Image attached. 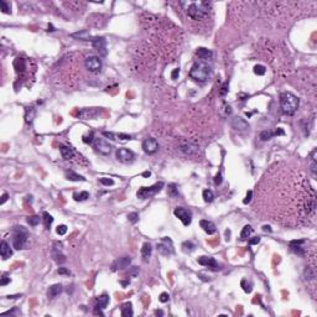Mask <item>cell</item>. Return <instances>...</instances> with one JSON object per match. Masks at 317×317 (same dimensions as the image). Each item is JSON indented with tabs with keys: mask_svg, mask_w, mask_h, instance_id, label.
<instances>
[{
	"mask_svg": "<svg viewBox=\"0 0 317 317\" xmlns=\"http://www.w3.org/2000/svg\"><path fill=\"white\" fill-rule=\"evenodd\" d=\"M93 146H94V149H96L98 152H101V154H103V155L110 154V151H111V149H113V146H111L106 139H102V138H94V140H93Z\"/></svg>",
	"mask_w": 317,
	"mask_h": 317,
	"instance_id": "obj_11",
	"label": "cell"
},
{
	"mask_svg": "<svg viewBox=\"0 0 317 317\" xmlns=\"http://www.w3.org/2000/svg\"><path fill=\"white\" fill-rule=\"evenodd\" d=\"M164 187V182H157L150 187H141L138 191L136 196L140 200H146V198H151L152 196H155L156 193H159Z\"/></svg>",
	"mask_w": 317,
	"mask_h": 317,
	"instance_id": "obj_5",
	"label": "cell"
},
{
	"mask_svg": "<svg viewBox=\"0 0 317 317\" xmlns=\"http://www.w3.org/2000/svg\"><path fill=\"white\" fill-rule=\"evenodd\" d=\"M103 135L108 138V139H110V140H115V135L113 134V133H109V131H103Z\"/></svg>",
	"mask_w": 317,
	"mask_h": 317,
	"instance_id": "obj_52",
	"label": "cell"
},
{
	"mask_svg": "<svg viewBox=\"0 0 317 317\" xmlns=\"http://www.w3.org/2000/svg\"><path fill=\"white\" fill-rule=\"evenodd\" d=\"M263 230L270 233V232H271V227H270V225H263Z\"/></svg>",
	"mask_w": 317,
	"mask_h": 317,
	"instance_id": "obj_59",
	"label": "cell"
},
{
	"mask_svg": "<svg viewBox=\"0 0 317 317\" xmlns=\"http://www.w3.org/2000/svg\"><path fill=\"white\" fill-rule=\"evenodd\" d=\"M152 254V245L150 243H144V245L141 248V256H142V260L144 261H147L149 258L151 256Z\"/></svg>",
	"mask_w": 317,
	"mask_h": 317,
	"instance_id": "obj_23",
	"label": "cell"
},
{
	"mask_svg": "<svg viewBox=\"0 0 317 317\" xmlns=\"http://www.w3.org/2000/svg\"><path fill=\"white\" fill-rule=\"evenodd\" d=\"M142 149L146 154L152 155L159 150V142L154 138H147V139L142 141Z\"/></svg>",
	"mask_w": 317,
	"mask_h": 317,
	"instance_id": "obj_14",
	"label": "cell"
},
{
	"mask_svg": "<svg viewBox=\"0 0 317 317\" xmlns=\"http://www.w3.org/2000/svg\"><path fill=\"white\" fill-rule=\"evenodd\" d=\"M91 42H92V46H93L96 50H98L103 56H106V41L104 37H93V38L91 40Z\"/></svg>",
	"mask_w": 317,
	"mask_h": 317,
	"instance_id": "obj_16",
	"label": "cell"
},
{
	"mask_svg": "<svg viewBox=\"0 0 317 317\" xmlns=\"http://www.w3.org/2000/svg\"><path fill=\"white\" fill-rule=\"evenodd\" d=\"M138 274H139V268L138 266H133V268H130V270L128 273V276L129 278H136Z\"/></svg>",
	"mask_w": 317,
	"mask_h": 317,
	"instance_id": "obj_40",
	"label": "cell"
},
{
	"mask_svg": "<svg viewBox=\"0 0 317 317\" xmlns=\"http://www.w3.org/2000/svg\"><path fill=\"white\" fill-rule=\"evenodd\" d=\"M58 274L60 275H70V271L66 268H60L58 269Z\"/></svg>",
	"mask_w": 317,
	"mask_h": 317,
	"instance_id": "obj_53",
	"label": "cell"
},
{
	"mask_svg": "<svg viewBox=\"0 0 317 317\" xmlns=\"http://www.w3.org/2000/svg\"><path fill=\"white\" fill-rule=\"evenodd\" d=\"M279 102L282 111L287 115L295 114V111L299 109L300 106V99L291 92H282L279 97Z\"/></svg>",
	"mask_w": 317,
	"mask_h": 317,
	"instance_id": "obj_2",
	"label": "cell"
},
{
	"mask_svg": "<svg viewBox=\"0 0 317 317\" xmlns=\"http://www.w3.org/2000/svg\"><path fill=\"white\" fill-rule=\"evenodd\" d=\"M169 299H170V296H169V294H167V292H162V294L159 296V300H160L161 302H167V301H169Z\"/></svg>",
	"mask_w": 317,
	"mask_h": 317,
	"instance_id": "obj_48",
	"label": "cell"
},
{
	"mask_svg": "<svg viewBox=\"0 0 317 317\" xmlns=\"http://www.w3.org/2000/svg\"><path fill=\"white\" fill-rule=\"evenodd\" d=\"M27 238H29V233H27V229L24 228V227H15L14 228V234H12V245L15 249L20 250L25 247L26 242H27Z\"/></svg>",
	"mask_w": 317,
	"mask_h": 317,
	"instance_id": "obj_4",
	"label": "cell"
},
{
	"mask_svg": "<svg viewBox=\"0 0 317 317\" xmlns=\"http://www.w3.org/2000/svg\"><path fill=\"white\" fill-rule=\"evenodd\" d=\"M225 235H227V240H229V235H230V232H229V230H227V232H225Z\"/></svg>",
	"mask_w": 317,
	"mask_h": 317,
	"instance_id": "obj_63",
	"label": "cell"
},
{
	"mask_svg": "<svg viewBox=\"0 0 317 317\" xmlns=\"http://www.w3.org/2000/svg\"><path fill=\"white\" fill-rule=\"evenodd\" d=\"M310 171H311V174H312L314 176H316V172H317L316 160H312V159H311V164H310Z\"/></svg>",
	"mask_w": 317,
	"mask_h": 317,
	"instance_id": "obj_45",
	"label": "cell"
},
{
	"mask_svg": "<svg viewBox=\"0 0 317 317\" xmlns=\"http://www.w3.org/2000/svg\"><path fill=\"white\" fill-rule=\"evenodd\" d=\"M99 114H101L99 108H84L77 113V116L83 120H89V119H96Z\"/></svg>",
	"mask_w": 317,
	"mask_h": 317,
	"instance_id": "obj_12",
	"label": "cell"
},
{
	"mask_svg": "<svg viewBox=\"0 0 317 317\" xmlns=\"http://www.w3.org/2000/svg\"><path fill=\"white\" fill-rule=\"evenodd\" d=\"M251 233H253V228H251V225H245V227L243 228L242 233H240V240H247L248 238H250Z\"/></svg>",
	"mask_w": 317,
	"mask_h": 317,
	"instance_id": "obj_27",
	"label": "cell"
},
{
	"mask_svg": "<svg viewBox=\"0 0 317 317\" xmlns=\"http://www.w3.org/2000/svg\"><path fill=\"white\" fill-rule=\"evenodd\" d=\"M224 110H225V115H229L232 114V106H228V104H224Z\"/></svg>",
	"mask_w": 317,
	"mask_h": 317,
	"instance_id": "obj_56",
	"label": "cell"
},
{
	"mask_svg": "<svg viewBox=\"0 0 317 317\" xmlns=\"http://www.w3.org/2000/svg\"><path fill=\"white\" fill-rule=\"evenodd\" d=\"M174 214L183 223V225H190L192 222V212L183 207H177L174 211Z\"/></svg>",
	"mask_w": 317,
	"mask_h": 317,
	"instance_id": "obj_10",
	"label": "cell"
},
{
	"mask_svg": "<svg viewBox=\"0 0 317 317\" xmlns=\"http://www.w3.org/2000/svg\"><path fill=\"white\" fill-rule=\"evenodd\" d=\"M198 264L208 268L212 271H219L220 270V265L212 256H201V258H198Z\"/></svg>",
	"mask_w": 317,
	"mask_h": 317,
	"instance_id": "obj_13",
	"label": "cell"
},
{
	"mask_svg": "<svg viewBox=\"0 0 317 317\" xmlns=\"http://www.w3.org/2000/svg\"><path fill=\"white\" fill-rule=\"evenodd\" d=\"M62 290H63V287H62V285H61V284H55V285L50 286L48 292H47L48 299H55V297H57V296L62 292Z\"/></svg>",
	"mask_w": 317,
	"mask_h": 317,
	"instance_id": "obj_21",
	"label": "cell"
},
{
	"mask_svg": "<svg viewBox=\"0 0 317 317\" xmlns=\"http://www.w3.org/2000/svg\"><path fill=\"white\" fill-rule=\"evenodd\" d=\"M259 242H260V238H259V237H255V238H253V239L249 240V244H250V245H254V244H258Z\"/></svg>",
	"mask_w": 317,
	"mask_h": 317,
	"instance_id": "obj_55",
	"label": "cell"
},
{
	"mask_svg": "<svg viewBox=\"0 0 317 317\" xmlns=\"http://www.w3.org/2000/svg\"><path fill=\"white\" fill-rule=\"evenodd\" d=\"M108 304H109V296H108L106 294H103V295H101V296L98 297V302H97L96 306H98V307H101L102 310H104L106 306H108Z\"/></svg>",
	"mask_w": 317,
	"mask_h": 317,
	"instance_id": "obj_26",
	"label": "cell"
},
{
	"mask_svg": "<svg viewBox=\"0 0 317 317\" xmlns=\"http://www.w3.org/2000/svg\"><path fill=\"white\" fill-rule=\"evenodd\" d=\"M200 225H201V228H202L207 234H214L215 230H217L215 224H214L213 222H211V220H207V219H202V220L200 222Z\"/></svg>",
	"mask_w": 317,
	"mask_h": 317,
	"instance_id": "obj_20",
	"label": "cell"
},
{
	"mask_svg": "<svg viewBox=\"0 0 317 317\" xmlns=\"http://www.w3.org/2000/svg\"><path fill=\"white\" fill-rule=\"evenodd\" d=\"M274 135H275V133H273V131H270V130H264V131L260 133V140H263V141L270 140Z\"/></svg>",
	"mask_w": 317,
	"mask_h": 317,
	"instance_id": "obj_32",
	"label": "cell"
},
{
	"mask_svg": "<svg viewBox=\"0 0 317 317\" xmlns=\"http://www.w3.org/2000/svg\"><path fill=\"white\" fill-rule=\"evenodd\" d=\"M99 182H101L102 185H104V186H113V185H114V181H113L111 178H106V177L99 178Z\"/></svg>",
	"mask_w": 317,
	"mask_h": 317,
	"instance_id": "obj_43",
	"label": "cell"
},
{
	"mask_svg": "<svg viewBox=\"0 0 317 317\" xmlns=\"http://www.w3.org/2000/svg\"><path fill=\"white\" fill-rule=\"evenodd\" d=\"M7 198H9V196H7V193H4L2 196H1V200H0V205H4L6 201H7Z\"/></svg>",
	"mask_w": 317,
	"mask_h": 317,
	"instance_id": "obj_57",
	"label": "cell"
},
{
	"mask_svg": "<svg viewBox=\"0 0 317 317\" xmlns=\"http://www.w3.org/2000/svg\"><path fill=\"white\" fill-rule=\"evenodd\" d=\"M115 156L118 159V161L123 162V164H131L135 159V155L131 150L126 149V147H120L116 150L115 152Z\"/></svg>",
	"mask_w": 317,
	"mask_h": 317,
	"instance_id": "obj_9",
	"label": "cell"
},
{
	"mask_svg": "<svg viewBox=\"0 0 317 317\" xmlns=\"http://www.w3.org/2000/svg\"><path fill=\"white\" fill-rule=\"evenodd\" d=\"M118 138H119V139H121V140H130V139H131V136H130V135H128V134H119V135H118Z\"/></svg>",
	"mask_w": 317,
	"mask_h": 317,
	"instance_id": "obj_54",
	"label": "cell"
},
{
	"mask_svg": "<svg viewBox=\"0 0 317 317\" xmlns=\"http://www.w3.org/2000/svg\"><path fill=\"white\" fill-rule=\"evenodd\" d=\"M167 192H169V196H170V197H172V198L178 197V188H177V186L175 185V183H170V185H169V190H167Z\"/></svg>",
	"mask_w": 317,
	"mask_h": 317,
	"instance_id": "obj_30",
	"label": "cell"
},
{
	"mask_svg": "<svg viewBox=\"0 0 317 317\" xmlns=\"http://www.w3.org/2000/svg\"><path fill=\"white\" fill-rule=\"evenodd\" d=\"M66 178L70 180V181H84L86 180L83 176H81V175H78L73 171H67L66 172Z\"/></svg>",
	"mask_w": 317,
	"mask_h": 317,
	"instance_id": "obj_29",
	"label": "cell"
},
{
	"mask_svg": "<svg viewBox=\"0 0 317 317\" xmlns=\"http://www.w3.org/2000/svg\"><path fill=\"white\" fill-rule=\"evenodd\" d=\"M128 218H129V220H130L131 223H136V222L139 220V214H138L136 212H133V213H129V214H128Z\"/></svg>",
	"mask_w": 317,
	"mask_h": 317,
	"instance_id": "obj_44",
	"label": "cell"
},
{
	"mask_svg": "<svg viewBox=\"0 0 317 317\" xmlns=\"http://www.w3.org/2000/svg\"><path fill=\"white\" fill-rule=\"evenodd\" d=\"M304 274H305V279H306V280H314V279H315V271H314L312 268H310V266H306Z\"/></svg>",
	"mask_w": 317,
	"mask_h": 317,
	"instance_id": "obj_36",
	"label": "cell"
},
{
	"mask_svg": "<svg viewBox=\"0 0 317 317\" xmlns=\"http://www.w3.org/2000/svg\"><path fill=\"white\" fill-rule=\"evenodd\" d=\"M178 74H180V70H178V68H176V70H174V72H172V74H171L172 79H177Z\"/></svg>",
	"mask_w": 317,
	"mask_h": 317,
	"instance_id": "obj_58",
	"label": "cell"
},
{
	"mask_svg": "<svg viewBox=\"0 0 317 317\" xmlns=\"http://www.w3.org/2000/svg\"><path fill=\"white\" fill-rule=\"evenodd\" d=\"M34 116H35V109L34 108H27L26 109V115H25L26 123H32Z\"/></svg>",
	"mask_w": 317,
	"mask_h": 317,
	"instance_id": "obj_35",
	"label": "cell"
},
{
	"mask_svg": "<svg viewBox=\"0 0 317 317\" xmlns=\"http://www.w3.org/2000/svg\"><path fill=\"white\" fill-rule=\"evenodd\" d=\"M251 196H253V192H251V191H248L245 198L243 200V203H244V205H247V203H249V202L251 201Z\"/></svg>",
	"mask_w": 317,
	"mask_h": 317,
	"instance_id": "obj_49",
	"label": "cell"
},
{
	"mask_svg": "<svg viewBox=\"0 0 317 317\" xmlns=\"http://www.w3.org/2000/svg\"><path fill=\"white\" fill-rule=\"evenodd\" d=\"M196 55H197V57H198L201 61H203V62L210 61V60H212V57H213V52H212L211 50H208V48H205V47H200V48L196 51Z\"/></svg>",
	"mask_w": 317,
	"mask_h": 317,
	"instance_id": "obj_18",
	"label": "cell"
},
{
	"mask_svg": "<svg viewBox=\"0 0 317 317\" xmlns=\"http://www.w3.org/2000/svg\"><path fill=\"white\" fill-rule=\"evenodd\" d=\"M0 10H1L4 14H10V6L7 5L6 1L0 0Z\"/></svg>",
	"mask_w": 317,
	"mask_h": 317,
	"instance_id": "obj_38",
	"label": "cell"
},
{
	"mask_svg": "<svg viewBox=\"0 0 317 317\" xmlns=\"http://www.w3.org/2000/svg\"><path fill=\"white\" fill-rule=\"evenodd\" d=\"M265 72H266V68L261 65H256L254 67V73L258 74V76H263V74H265Z\"/></svg>",
	"mask_w": 317,
	"mask_h": 317,
	"instance_id": "obj_39",
	"label": "cell"
},
{
	"mask_svg": "<svg viewBox=\"0 0 317 317\" xmlns=\"http://www.w3.org/2000/svg\"><path fill=\"white\" fill-rule=\"evenodd\" d=\"M155 315L156 316H164V311L162 310H155Z\"/></svg>",
	"mask_w": 317,
	"mask_h": 317,
	"instance_id": "obj_60",
	"label": "cell"
},
{
	"mask_svg": "<svg viewBox=\"0 0 317 317\" xmlns=\"http://www.w3.org/2000/svg\"><path fill=\"white\" fill-rule=\"evenodd\" d=\"M71 36L74 37V38H78V40H83V41H89V40H92L89 32H88L87 30H82V31L74 32V34H72Z\"/></svg>",
	"mask_w": 317,
	"mask_h": 317,
	"instance_id": "obj_25",
	"label": "cell"
},
{
	"mask_svg": "<svg viewBox=\"0 0 317 317\" xmlns=\"http://www.w3.org/2000/svg\"><path fill=\"white\" fill-rule=\"evenodd\" d=\"M195 248H196V245L192 242H185V243H182V250L185 253H192L195 250Z\"/></svg>",
	"mask_w": 317,
	"mask_h": 317,
	"instance_id": "obj_33",
	"label": "cell"
},
{
	"mask_svg": "<svg viewBox=\"0 0 317 317\" xmlns=\"http://www.w3.org/2000/svg\"><path fill=\"white\" fill-rule=\"evenodd\" d=\"M222 181H223V180H222V174L219 172V174H217L215 177H214V183H215V185H220Z\"/></svg>",
	"mask_w": 317,
	"mask_h": 317,
	"instance_id": "obj_51",
	"label": "cell"
},
{
	"mask_svg": "<svg viewBox=\"0 0 317 317\" xmlns=\"http://www.w3.org/2000/svg\"><path fill=\"white\" fill-rule=\"evenodd\" d=\"M17 297H21V295H9L7 299H17Z\"/></svg>",
	"mask_w": 317,
	"mask_h": 317,
	"instance_id": "obj_61",
	"label": "cell"
},
{
	"mask_svg": "<svg viewBox=\"0 0 317 317\" xmlns=\"http://www.w3.org/2000/svg\"><path fill=\"white\" fill-rule=\"evenodd\" d=\"M131 263L130 256H121L119 259H116L113 264H111V270L113 271H118V270H124L126 269Z\"/></svg>",
	"mask_w": 317,
	"mask_h": 317,
	"instance_id": "obj_15",
	"label": "cell"
},
{
	"mask_svg": "<svg viewBox=\"0 0 317 317\" xmlns=\"http://www.w3.org/2000/svg\"><path fill=\"white\" fill-rule=\"evenodd\" d=\"M156 249L161 255H165V256H169V255L174 254V251H175L174 243L169 237H164L161 239V242L156 244Z\"/></svg>",
	"mask_w": 317,
	"mask_h": 317,
	"instance_id": "obj_6",
	"label": "cell"
},
{
	"mask_svg": "<svg viewBox=\"0 0 317 317\" xmlns=\"http://www.w3.org/2000/svg\"><path fill=\"white\" fill-rule=\"evenodd\" d=\"M133 315H134V311H133V305H131V302H125V304L121 306V316L131 317Z\"/></svg>",
	"mask_w": 317,
	"mask_h": 317,
	"instance_id": "obj_24",
	"label": "cell"
},
{
	"mask_svg": "<svg viewBox=\"0 0 317 317\" xmlns=\"http://www.w3.org/2000/svg\"><path fill=\"white\" fill-rule=\"evenodd\" d=\"M232 126H233L235 130H238V131H244V130L249 129L248 121H245V120H244L243 118H240V116H235V118L232 119Z\"/></svg>",
	"mask_w": 317,
	"mask_h": 317,
	"instance_id": "obj_17",
	"label": "cell"
},
{
	"mask_svg": "<svg viewBox=\"0 0 317 317\" xmlns=\"http://www.w3.org/2000/svg\"><path fill=\"white\" fill-rule=\"evenodd\" d=\"M10 282V278H7L6 275H4L2 278H1V281H0V285L1 286H5V285H7Z\"/></svg>",
	"mask_w": 317,
	"mask_h": 317,
	"instance_id": "obj_50",
	"label": "cell"
},
{
	"mask_svg": "<svg viewBox=\"0 0 317 317\" xmlns=\"http://www.w3.org/2000/svg\"><path fill=\"white\" fill-rule=\"evenodd\" d=\"M84 65H86V68L92 72V73H99L102 71V60L98 57V56H88L84 61Z\"/></svg>",
	"mask_w": 317,
	"mask_h": 317,
	"instance_id": "obj_8",
	"label": "cell"
},
{
	"mask_svg": "<svg viewBox=\"0 0 317 317\" xmlns=\"http://www.w3.org/2000/svg\"><path fill=\"white\" fill-rule=\"evenodd\" d=\"M242 286H243V289H244V291H245V292H248V294H249V292H251V289H253V287H251V286H253V285H251V282H249V284L247 285V284H245V280H243V281H242Z\"/></svg>",
	"mask_w": 317,
	"mask_h": 317,
	"instance_id": "obj_46",
	"label": "cell"
},
{
	"mask_svg": "<svg viewBox=\"0 0 317 317\" xmlns=\"http://www.w3.org/2000/svg\"><path fill=\"white\" fill-rule=\"evenodd\" d=\"M181 5L186 6V12L192 20H202L208 15L212 4L208 1H182Z\"/></svg>",
	"mask_w": 317,
	"mask_h": 317,
	"instance_id": "obj_1",
	"label": "cell"
},
{
	"mask_svg": "<svg viewBox=\"0 0 317 317\" xmlns=\"http://www.w3.org/2000/svg\"><path fill=\"white\" fill-rule=\"evenodd\" d=\"M60 151H61V155L65 160H71L74 156L73 149L71 146H67V145H60Z\"/></svg>",
	"mask_w": 317,
	"mask_h": 317,
	"instance_id": "obj_22",
	"label": "cell"
},
{
	"mask_svg": "<svg viewBox=\"0 0 317 317\" xmlns=\"http://www.w3.org/2000/svg\"><path fill=\"white\" fill-rule=\"evenodd\" d=\"M178 149L181 152H183L185 155H196L200 151V146L191 140H181L178 142Z\"/></svg>",
	"mask_w": 317,
	"mask_h": 317,
	"instance_id": "obj_7",
	"label": "cell"
},
{
	"mask_svg": "<svg viewBox=\"0 0 317 317\" xmlns=\"http://www.w3.org/2000/svg\"><path fill=\"white\" fill-rule=\"evenodd\" d=\"M55 260H56V263H57V264H62V263H65V261H66V258H65V255H63V254H61V253H56V254H55Z\"/></svg>",
	"mask_w": 317,
	"mask_h": 317,
	"instance_id": "obj_42",
	"label": "cell"
},
{
	"mask_svg": "<svg viewBox=\"0 0 317 317\" xmlns=\"http://www.w3.org/2000/svg\"><path fill=\"white\" fill-rule=\"evenodd\" d=\"M202 196H203L205 202H208V203L214 200V195H213V192H212L211 190H205L203 193H202Z\"/></svg>",
	"mask_w": 317,
	"mask_h": 317,
	"instance_id": "obj_34",
	"label": "cell"
},
{
	"mask_svg": "<svg viewBox=\"0 0 317 317\" xmlns=\"http://www.w3.org/2000/svg\"><path fill=\"white\" fill-rule=\"evenodd\" d=\"M212 73V68L211 66L207 63V62H203V61H198L196 62L191 70H190V77L196 81V82H200V83H203L206 82Z\"/></svg>",
	"mask_w": 317,
	"mask_h": 317,
	"instance_id": "obj_3",
	"label": "cell"
},
{
	"mask_svg": "<svg viewBox=\"0 0 317 317\" xmlns=\"http://www.w3.org/2000/svg\"><path fill=\"white\" fill-rule=\"evenodd\" d=\"M227 92H228V83H224V84L222 86L220 91H219V96H220V97H224V96L227 94Z\"/></svg>",
	"mask_w": 317,
	"mask_h": 317,
	"instance_id": "obj_47",
	"label": "cell"
},
{
	"mask_svg": "<svg viewBox=\"0 0 317 317\" xmlns=\"http://www.w3.org/2000/svg\"><path fill=\"white\" fill-rule=\"evenodd\" d=\"M0 255H1V259H2V260H6V259H9V258L12 255L11 248L9 245V243L5 242V240H2L1 244H0Z\"/></svg>",
	"mask_w": 317,
	"mask_h": 317,
	"instance_id": "obj_19",
	"label": "cell"
},
{
	"mask_svg": "<svg viewBox=\"0 0 317 317\" xmlns=\"http://www.w3.org/2000/svg\"><path fill=\"white\" fill-rule=\"evenodd\" d=\"M40 220H41V218H40L38 215H31V217L27 218V223H29L31 227H36V225L40 223Z\"/></svg>",
	"mask_w": 317,
	"mask_h": 317,
	"instance_id": "obj_37",
	"label": "cell"
},
{
	"mask_svg": "<svg viewBox=\"0 0 317 317\" xmlns=\"http://www.w3.org/2000/svg\"><path fill=\"white\" fill-rule=\"evenodd\" d=\"M56 233H57L58 235H65V234L67 233V227H66L65 224L58 225V227H57V229H56Z\"/></svg>",
	"mask_w": 317,
	"mask_h": 317,
	"instance_id": "obj_41",
	"label": "cell"
},
{
	"mask_svg": "<svg viewBox=\"0 0 317 317\" xmlns=\"http://www.w3.org/2000/svg\"><path fill=\"white\" fill-rule=\"evenodd\" d=\"M73 198H74V201H77V202H83V201H86V200L89 198V193H88L87 191H82V192H79V193H74V195H73Z\"/></svg>",
	"mask_w": 317,
	"mask_h": 317,
	"instance_id": "obj_28",
	"label": "cell"
},
{
	"mask_svg": "<svg viewBox=\"0 0 317 317\" xmlns=\"http://www.w3.org/2000/svg\"><path fill=\"white\" fill-rule=\"evenodd\" d=\"M43 223H45V227L47 228V229H50V225L52 224V222H53V218H52V215L51 214H48L47 212H43Z\"/></svg>",
	"mask_w": 317,
	"mask_h": 317,
	"instance_id": "obj_31",
	"label": "cell"
},
{
	"mask_svg": "<svg viewBox=\"0 0 317 317\" xmlns=\"http://www.w3.org/2000/svg\"><path fill=\"white\" fill-rule=\"evenodd\" d=\"M142 175H144V176H145V177H149V176H150V175H151V172H150V171H146V172H144Z\"/></svg>",
	"mask_w": 317,
	"mask_h": 317,
	"instance_id": "obj_62",
	"label": "cell"
}]
</instances>
